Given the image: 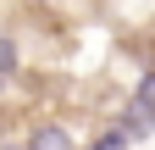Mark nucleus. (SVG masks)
<instances>
[{
  "label": "nucleus",
  "instance_id": "1",
  "mask_svg": "<svg viewBox=\"0 0 155 150\" xmlns=\"http://www.w3.org/2000/svg\"><path fill=\"white\" fill-rule=\"evenodd\" d=\"M150 128H155V72H144V84L133 89L127 117H122V134H127V139H144Z\"/></svg>",
  "mask_w": 155,
  "mask_h": 150
},
{
  "label": "nucleus",
  "instance_id": "4",
  "mask_svg": "<svg viewBox=\"0 0 155 150\" xmlns=\"http://www.w3.org/2000/svg\"><path fill=\"white\" fill-rule=\"evenodd\" d=\"M11 61H17V56H11V39H0V72H11Z\"/></svg>",
  "mask_w": 155,
  "mask_h": 150
},
{
  "label": "nucleus",
  "instance_id": "5",
  "mask_svg": "<svg viewBox=\"0 0 155 150\" xmlns=\"http://www.w3.org/2000/svg\"><path fill=\"white\" fill-rule=\"evenodd\" d=\"M6 150H17V145H6Z\"/></svg>",
  "mask_w": 155,
  "mask_h": 150
},
{
  "label": "nucleus",
  "instance_id": "3",
  "mask_svg": "<svg viewBox=\"0 0 155 150\" xmlns=\"http://www.w3.org/2000/svg\"><path fill=\"white\" fill-rule=\"evenodd\" d=\"M122 145H127V134H122V128H111V134H105L100 145H94V150H122Z\"/></svg>",
  "mask_w": 155,
  "mask_h": 150
},
{
  "label": "nucleus",
  "instance_id": "2",
  "mask_svg": "<svg viewBox=\"0 0 155 150\" xmlns=\"http://www.w3.org/2000/svg\"><path fill=\"white\" fill-rule=\"evenodd\" d=\"M28 150H78V145H72V134H67V128H55V122H45V128H33V139H28Z\"/></svg>",
  "mask_w": 155,
  "mask_h": 150
}]
</instances>
